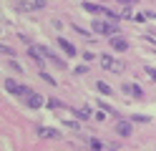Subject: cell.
Returning <instances> with one entry per match:
<instances>
[{"mask_svg":"<svg viewBox=\"0 0 156 151\" xmlns=\"http://www.w3.org/2000/svg\"><path fill=\"white\" fill-rule=\"evenodd\" d=\"M101 66H103V70H108V73H123L126 70V66L121 60H116L113 56H101Z\"/></svg>","mask_w":156,"mask_h":151,"instance_id":"cell-3","label":"cell"},{"mask_svg":"<svg viewBox=\"0 0 156 151\" xmlns=\"http://www.w3.org/2000/svg\"><path fill=\"white\" fill-rule=\"evenodd\" d=\"M58 45H61V50L66 53V58H73V56H78V53H76V45L71 43V40H66V38H58Z\"/></svg>","mask_w":156,"mask_h":151,"instance_id":"cell-6","label":"cell"},{"mask_svg":"<svg viewBox=\"0 0 156 151\" xmlns=\"http://www.w3.org/2000/svg\"><path fill=\"white\" fill-rule=\"evenodd\" d=\"M133 121H136V124H146V121H149V116H141V113H136V116H133Z\"/></svg>","mask_w":156,"mask_h":151,"instance_id":"cell-17","label":"cell"},{"mask_svg":"<svg viewBox=\"0 0 156 151\" xmlns=\"http://www.w3.org/2000/svg\"><path fill=\"white\" fill-rule=\"evenodd\" d=\"M63 124H66V128H78V124H76V121H63Z\"/></svg>","mask_w":156,"mask_h":151,"instance_id":"cell-22","label":"cell"},{"mask_svg":"<svg viewBox=\"0 0 156 151\" xmlns=\"http://www.w3.org/2000/svg\"><path fill=\"white\" fill-rule=\"evenodd\" d=\"M121 91L123 93H129V96H133V98H141L144 96V91H141V86H136V83H121Z\"/></svg>","mask_w":156,"mask_h":151,"instance_id":"cell-5","label":"cell"},{"mask_svg":"<svg viewBox=\"0 0 156 151\" xmlns=\"http://www.w3.org/2000/svg\"><path fill=\"white\" fill-rule=\"evenodd\" d=\"M93 30H96V33H101V35L113 38L116 33H119V25L111 23V20H96V23H93Z\"/></svg>","mask_w":156,"mask_h":151,"instance_id":"cell-1","label":"cell"},{"mask_svg":"<svg viewBox=\"0 0 156 151\" xmlns=\"http://www.w3.org/2000/svg\"><path fill=\"white\" fill-rule=\"evenodd\" d=\"M83 10L86 13H98V15H106V18H111V20H116L121 13H113V10H108V8H103V5H96V3H86L83 0Z\"/></svg>","mask_w":156,"mask_h":151,"instance_id":"cell-4","label":"cell"},{"mask_svg":"<svg viewBox=\"0 0 156 151\" xmlns=\"http://www.w3.org/2000/svg\"><path fill=\"white\" fill-rule=\"evenodd\" d=\"M25 103H28V108H41L43 106V96L41 93H30V96H25Z\"/></svg>","mask_w":156,"mask_h":151,"instance_id":"cell-8","label":"cell"},{"mask_svg":"<svg viewBox=\"0 0 156 151\" xmlns=\"http://www.w3.org/2000/svg\"><path fill=\"white\" fill-rule=\"evenodd\" d=\"M116 134H119V136H131L133 134V126L129 124V121H119V124H116Z\"/></svg>","mask_w":156,"mask_h":151,"instance_id":"cell-7","label":"cell"},{"mask_svg":"<svg viewBox=\"0 0 156 151\" xmlns=\"http://www.w3.org/2000/svg\"><path fill=\"white\" fill-rule=\"evenodd\" d=\"M96 88H98V91H101V93H106V96H108V93H111V86H108V83H106V81H98V83H96Z\"/></svg>","mask_w":156,"mask_h":151,"instance_id":"cell-13","label":"cell"},{"mask_svg":"<svg viewBox=\"0 0 156 151\" xmlns=\"http://www.w3.org/2000/svg\"><path fill=\"white\" fill-rule=\"evenodd\" d=\"M10 68L15 70V73H23V68H20V66H18V63H15V60H10Z\"/></svg>","mask_w":156,"mask_h":151,"instance_id":"cell-19","label":"cell"},{"mask_svg":"<svg viewBox=\"0 0 156 151\" xmlns=\"http://www.w3.org/2000/svg\"><path fill=\"white\" fill-rule=\"evenodd\" d=\"M38 134H41L43 138H58L61 134H58L55 128H48V126H43V128H38Z\"/></svg>","mask_w":156,"mask_h":151,"instance_id":"cell-10","label":"cell"},{"mask_svg":"<svg viewBox=\"0 0 156 151\" xmlns=\"http://www.w3.org/2000/svg\"><path fill=\"white\" fill-rule=\"evenodd\" d=\"M119 3H121L123 8H131V5H136V3H139V0H119Z\"/></svg>","mask_w":156,"mask_h":151,"instance_id":"cell-18","label":"cell"},{"mask_svg":"<svg viewBox=\"0 0 156 151\" xmlns=\"http://www.w3.org/2000/svg\"><path fill=\"white\" fill-rule=\"evenodd\" d=\"M5 91L8 93H13V96H30L33 91L28 88V86H23V83H18V81H13V78H5Z\"/></svg>","mask_w":156,"mask_h":151,"instance_id":"cell-2","label":"cell"},{"mask_svg":"<svg viewBox=\"0 0 156 151\" xmlns=\"http://www.w3.org/2000/svg\"><path fill=\"white\" fill-rule=\"evenodd\" d=\"M73 113H76L78 121H88V118H91V108H76Z\"/></svg>","mask_w":156,"mask_h":151,"instance_id":"cell-11","label":"cell"},{"mask_svg":"<svg viewBox=\"0 0 156 151\" xmlns=\"http://www.w3.org/2000/svg\"><path fill=\"white\" fill-rule=\"evenodd\" d=\"M38 5L35 3H28V0H23V3H18V10H25V13H28V10H35Z\"/></svg>","mask_w":156,"mask_h":151,"instance_id":"cell-12","label":"cell"},{"mask_svg":"<svg viewBox=\"0 0 156 151\" xmlns=\"http://www.w3.org/2000/svg\"><path fill=\"white\" fill-rule=\"evenodd\" d=\"M111 48H113V50H126V48H129V40L113 35V38H111Z\"/></svg>","mask_w":156,"mask_h":151,"instance_id":"cell-9","label":"cell"},{"mask_svg":"<svg viewBox=\"0 0 156 151\" xmlns=\"http://www.w3.org/2000/svg\"><path fill=\"white\" fill-rule=\"evenodd\" d=\"M48 106H51V108H63V103L58 98H51V101H48Z\"/></svg>","mask_w":156,"mask_h":151,"instance_id":"cell-15","label":"cell"},{"mask_svg":"<svg viewBox=\"0 0 156 151\" xmlns=\"http://www.w3.org/2000/svg\"><path fill=\"white\" fill-rule=\"evenodd\" d=\"M76 73H78V76H83V73H88V68H86V66H78V68H76Z\"/></svg>","mask_w":156,"mask_h":151,"instance_id":"cell-21","label":"cell"},{"mask_svg":"<svg viewBox=\"0 0 156 151\" xmlns=\"http://www.w3.org/2000/svg\"><path fill=\"white\" fill-rule=\"evenodd\" d=\"M91 149H93V151H101V141L93 138V141H91Z\"/></svg>","mask_w":156,"mask_h":151,"instance_id":"cell-20","label":"cell"},{"mask_svg":"<svg viewBox=\"0 0 156 151\" xmlns=\"http://www.w3.org/2000/svg\"><path fill=\"white\" fill-rule=\"evenodd\" d=\"M41 78L45 81V83H51V86H55V78H53L51 73H45V70H43V73H41Z\"/></svg>","mask_w":156,"mask_h":151,"instance_id":"cell-14","label":"cell"},{"mask_svg":"<svg viewBox=\"0 0 156 151\" xmlns=\"http://www.w3.org/2000/svg\"><path fill=\"white\" fill-rule=\"evenodd\" d=\"M146 76H149L151 81H156V68H151V66H146Z\"/></svg>","mask_w":156,"mask_h":151,"instance_id":"cell-16","label":"cell"},{"mask_svg":"<svg viewBox=\"0 0 156 151\" xmlns=\"http://www.w3.org/2000/svg\"><path fill=\"white\" fill-rule=\"evenodd\" d=\"M33 3H35L38 8H45V0H33Z\"/></svg>","mask_w":156,"mask_h":151,"instance_id":"cell-23","label":"cell"}]
</instances>
